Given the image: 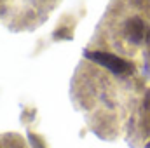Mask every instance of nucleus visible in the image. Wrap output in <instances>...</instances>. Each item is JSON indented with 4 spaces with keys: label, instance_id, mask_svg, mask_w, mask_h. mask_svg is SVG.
<instances>
[{
    "label": "nucleus",
    "instance_id": "obj_1",
    "mask_svg": "<svg viewBox=\"0 0 150 148\" xmlns=\"http://www.w3.org/2000/svg\"><path fill=\"white\" fill-rule=\"evenodd\" d=\"M98 35L105 37L113 54H150V0H113Z\"/></svg>",
    "mask_w": 150,
    "mask_h": 148
}]
</instances>
